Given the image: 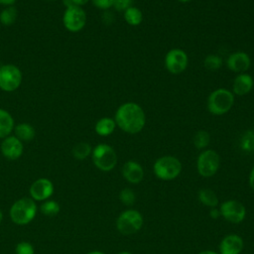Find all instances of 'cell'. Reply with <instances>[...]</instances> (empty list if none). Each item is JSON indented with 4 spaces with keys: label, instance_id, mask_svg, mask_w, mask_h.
Instances as JSON below:
<instances>
[{
    "label": "cell",
    "instance_id": "cell-1",
    "mask_svg": "<svg viewBox=\"0 0 254 254\" xmlns=\"http://www.w3.org/2000/svg\"><path fill=\"white\" fill-rule=\"evenodd\" d=\"M116 126L128 134H137L146 124V115L143 108L135 102L121 104L114 115Z\"/></svg>",
    "mask_w": 254,
    "mask_h": 254
},
{
    "label": "cell",
    "instance_id": "cell-2",
    "mask_svg": "<svg viewBox=\"0 0 254 254\" xmlns=\"http://www.w3.org/2000/svg\"><path fill=\"white\" fill-rule=\"evenodd\" d=\"M38 211L36 201L32 197H21L10 207L11 220L17 225H27L33 221Z\"/></svg>",
    "mask_w": 254,
    "mask_h": 254
},
{
    "label": "cell",
    "instance_id": "cell-3",
    "mask_svg": "<svg viewBox=\"0 0 254 254\" xmlns=\"http://www.w3.org/2000/svg\"><path fill=\"white\" fill-rule=\"evenodd\" d=\"M234 104V94L226 88H217L207 97L206 107L213 115H223L227 113Z\"/></svg>",
    "mask_w": 254,
    "mask_h": 254
},
{
    "label": "cell",
    "instance_id": "cell-4",
    "mask_svg": "<svg viewBox=\"0 0 254 254\" xmlns=\"http://www.w3.org/2000/svg\"><path fill=\"white\" fill-rule=\"evenodd\" d=\"M182 168V163L177 157L167 155L155 161L153 172L155 176L162 181H172L180 176Z\"/></svg>",
    "mask_w": 254,
    "mask_h": 254
},
{
    "label": "cell",
    "instance_id": "cell-5",
    "mask_svg": "<svg viewBox=\"0 0 254 254\" xmlns=\"http://www.w3.org/2000/svg\"><path fill=\"white\" fill-rule=\"evenodd\" d=\"M91 160L94 166L102 172H110L117 165V154L108 144L100 143L92 148Z\"/></svg>",
    "mask_w": 254,
    "mask_h": 254
},
{
    "label": "cell",
    "instance_id": "cell-6",
    "mask_svg": "<svg viewBox=\"0 0 254 254\" xmlns=\"http://www.w3.org/2000/svg\"><path fill=\"white\" fill-rule=\"evenodd\" d=\"M144 223L143 215L136 209L122 211L116 219V228L123 235H131L138 232Z\"/></svg>",
    "mask_w": 254,
    "mask_h": 254
},
{
    "label": "cell",
    "instance_id": "cell-7",
    "mask_svg": "<svg viewBox=\"0 0 254 254\" xmlns=\"http://www.w3.org/2000/svg\"><path fill=\"white\" fill-rule=\"evenodd\" d=\"M23 81L22 70L13 64L0 65V89L5 92L17 90Z\"/></svg>",
    "mask_w": 254,
    "mask_h": 254
},
{
    "label": "cell",
    "instance_id": "cell-8",
    "mask_svg": "<svg viewBox=\"0 0 254 254\" xmlns=\"http://www.w3.org/2000/svg\"><path fill=\"white\" fill-rule=\"evenodd\" d=\"M220 166L219 155L211 149L202 150L196 160V170L199 176L203 178L213 177Z\"/></svg>",
    "mask_w": 254,
    "mask_h": 254
},
{
    "label": "cell",
    "instance_id": "cell-9",
    "mask_svg": "<svg viewBox=\"0 0 254 254\" xmlns=\"http://www.w3.org/2000/svg\"><path fill=\"white\" fill-rule=\"evenodd\" d=\"M86 13L82 7L75 5L65 8L63 15L64 27L71 33H77L81 31L86 25Z\"/></svg>",
    "mask_w": 254,
    "mask_h": 254
},
{
    "label": "cell",
    "instance_id": "cell-10",
    "mask_svg": "<svg viewBox=\"0 0 254 254\" xmlns=\"http://www.w3.org/2000/svg\"><path fill=\"white\" fill-rule=\"evenodd\" d=\"M220 216L226 221L238 224L245 219L246 208L244 204L236 199H227L223 201L219 206Z\"/></svg>",
    "mask_w": 254,
    "mask_h": 254
},
{
    "label": "cell",
    "instance_id": "cell-11",
    "mask_svg": "<svg viewBox=\"0 0 254 254\" xmlns=\"http://www.w3.org/2000/svg\"><path fill=\"white\" fill-rule=\"evenodd\" d=\"M165 67L172 74L182 73L189 64V58L187 53L179 48L170 50L165 56Z\"/></svg>",
    "mask_w": 254,
    "mask_h": 254
},
{
    "label": "cell",
    "instance_id": "cell-12",
    "mask_svg": "<svg viewBox=\"0 0 254 254\" xmlns=\"http://www.w3.org/2000/svg\"><path fill=\"white\" fill-rule=\"evenodd\" d=\"M0 151L4 158L10 161L18 160L24 153V143L15 135H9L2 139Z\"/></svg>",
    "mask_w": 254,
    "mask_h": 254
},
{
    "label": "cell",
    "instance_id": "cell-13",
    "mask_svg": "<svg viewBox=\"0 0 254 254\" xmlns=\"http://www.w3.org/2000/svg\"><path fill=\"white\" fill-rule=\"evenodd\" d=\"M54 184L47 178H40L34 181L29 189L30 197L35 201H45L54 193Z\"/></svg>",
    "mask_w": 254,
    "mask_h": 254
},
{
    "label": "cell",
    "instance_id": "cell-14",
    "mask_svg": "<svg viewBox=\"0 0 254 254\" xmlns=\"http://www.w3.org/2000/svg\"><path fill=\"white\" fill-rule=\"evenodd\" d=\"M228 69L233 72L243 73L249 69L251 65L250 56L245 52H235L228 56L226 60Z\"/></svg>",
    "mask_w": 254,
    "mask_h": 254
},
{
    "label": "cell",
    "instance_id": "cell-15",
    "mask_svg": "<svg viewBox=\"0 0 254 254\" xmlns=\"http://www.w3.org/2000/svg\"><path fill=\"white\" fill-rule=\"evenodd\" d=\"M244 248V241L238 234L225 235L219 244V254H240Z\"/></svg>",
    "mask_w": 254,
    "mask_h": 254
},
{
    "label": "cell",
    "instance_id": "cell-16",
    "mask_svg": "<svg viewBox=\"0 0 254 254\" xmlns=\"http://www.w3.org/2000/svg\"><path fill=\"white\" fill-rule=\"evenodd\" d=\"M122 176L128 183L137 185L144 179L143 167L136 161H127L122 167Z\"/></svg>",
    "mask_w": 254,
    "mask_h": 254
},
{
    "label": "cell",
    "instance_id": "cell-17",
    "mask_svg": "<svg viewBox=\"0 0 254 254\" xmlns=\"http://www.w3.org/2000/svg\"><path fill=\"white\" fill-rule=\"evenodd\" d=\"M254 86V80L253 77L248 73H238L232 84V92L235 95L242 96L248 94Z\"/></svg>",
    "mask_w": 254,
    "mask_h": 254
},
{
    "label": "cell",
    "instance_id": "cell-18",
    "mask_svg": "<svg viewBox=\"0 0 254 254\" xmlns=\"http://www.w3.org/2000/svg\"><path fill=\"white\" fill-rule=\"evenodd\" d=\"M15 121L13 116L6 109L0 108V139L11 135L14 131Z\"/></svg>",
    "mask_w": 254,
    "mask_h": 254
},
{
    "label": "cell",
    "instance_id": "cell-19",
    "mask_svg": "<svg viewBox=\"0 0 254 254\" xmlns=\"http://www.w3.org/2000/svg\"><path fill=\"white\" fill-rule=\"evenodd\" d=\"M13 132L14 135L23 143L32 141L36 135L35 128L28 122H21L16 124Z\"/></svg>",
    "mask_w": 254,
    "mask_h": 254
},
{
    "label": "cell",
    "instance_id": "cell-20",
    "mask_svg": "<svg viewBox=\"0 0 254 254\" xmlns=\"http://www.w3.org/2000/svg\"><path fill=\"white\" fill-rule=\"evenodd\" d=\"M116 128V123L113 118L102 117L94 125L95 133L101 137H106L111 135Z\"/></svg>",
    "mask_w": 254,
    "mask_h": 254
},
{
    "label": "cell",
    "instance_id": "cell-21",
    "mask_svg": "<svg viewBox=\"0 0 254 254\" xmlns=\"http://www.w3.org/2000/svg\"><path fill=\"white\" fill-rule=\"evenodd\" d=\"M197 198L198 200L205 206H208L210 208L212 207H217L219 203V199L217 194L210 189H201L199 190L197 193Z\"/></svg>",
    "mask_w": 254,
    "mask_h": 254
},
{
    "label": "cell",
    "instance_id": "cell-22",
    "mask_svg": "<svg viewBox=\"0 0 254 254\" xmlns=\"http://www.w3.org/2000/svg\"><path fill=\"white\" fill-rule=\"evenodd\" d=\"M91 152H92V147L90 146L89 143H86V142L76 143L71 149V155L75 160H78V161H83L89 156H91Z\"/></svg>",
    "mask_w": 254,
    "mask_h": 254
},
{
    "label": "cell",
    "instance_id": "cell-23",
    "mask_svg": "<svg viewBox=\"0 0 254 254\" xmlns=\"http://www.w3.org/2000/svg\"><path fill=\"white\" fill-rule=\"evenodd\" d=\"M123 17L126 23L130 26H138L143 21V14L137 7L131 6L123 12Z\"/></svg>",
    "mask_w": 254,
    "mask_h": 254
},
{
    "label": "cell",
    "instance_id": "cell-24",
    "mask_svg": "<svg viewBox=\"0 0 254 254\" xmlns=\"http://www.w3.org/2000/svg\"><path fill=\"white\" fill-rule=\"evenodd\" d=\"M17 17L18 11L14 5L4 7L0 12V23L4 26H11L16 22Z\"/></svg>",
    "mask_w": 254,
    "mask_h": 254
},
{
    "label": "cell",
    "instance_id": "cell-25",
    "mask_svg": "<svg viewBox=\"0 0 254 254\" xmlns=\"http://www.w3.org/2000/svg\"><path fill=\"white\" fill-rule=\"evenodd\" d=\"M61 210L60 203L53 199H47L43 201L40 206V211L46 216H56Z\"/></svg>",
    "mask_w": 254,
    "mask_h": 254
},
{
    "label": "cell",
    "instance_id": "cell-26",
    "mask_svg": "<svg viewBox=\"0 0 254 254\" xmlns=\"http://www.w3.org/2000/svg\"><path fill=\"white\" fill-rule=\"evenodd\" d=\"M210 143V135L205 130L197 131L193 136V145L198 150H205Z\"/></svg>",
    "mask_w": 254,
    "mask_h": 254
},
{
    "label": "cell",
    "instance_id": "cell-27",
    "mask_svg": "<svg viewBox=\"0 0 254 254\" xmlns=\"http://www.w3.org/2000/svg\"><path fill=\"white\" fill-rule=\"evenodd\" d=\"M239 146L245 152H254V130H247L241 135Z\"/></svg>",
    "mask_w": 254,
    "mask_h": 254
},
{
    "label": "cell",
    "instance_id": "cell-28",
    "mask_svg": "<svg viewBox=\"0 0 254 254\" xmlns=\"http://www.w3.org/2000/svg\"><path fill=\"white\" fill-rule=\"evenodd\" d=\"M222 58L218 55L210 54L203 60V66L208 70H217L222 66Z\"/></svg>",
    "mask_w": 254,
    "mask_h": 254
},
{
    "label": "cell",
    "instance_id": "cell-29",
    "mask_svg": "<svg viewBox=\"0 0 254 254\" xmlns=\"http://www.w3.org/2000/svg\"><path fill=\"white\" fill-rule=\"evenodd\" d=\"M119 200L126 206H131L135 203L136 194L130 188H124L119 192Z\"/></svg>",
    "mask_w": 254,
    "mask_h": 254
},
{
    "label": "cell",
    "instance_id": "cell-30",
    "mask_svg": "<svg viewBox=\"0 0 254 254\" xmlns=\"http://www.w3.org/2000/svg\"><path fill=\"white\" fill-rule=\"evenodd\" d=\"M34 246L28 241H21L15 247V254H34Z\"/></svg>",
    "mask_w": 254,
    "mask_h": 254
},
{
    "label": "cell",
    "instance_id": "cell-31",
    "mask_svg": "<svg viewBox=\"0 0 254 254\" xmlns=\"http://www.w3.org/2000/svg\"><path fill=\"white\" fill-rule=\"evenodd\" d=\"M133 0H113L112 7L119 12H124L126 9L132 6Z\"/></svg>",
    "mask_w": 254,
    "mask_h": 254
},
{
    "label": "cell",
    "instance_id": "cell-32",
    "mask_svg": "<svg viewBox=\"0 0 254 254\" xmlns=\"http://www.w3.org/2000/svg\"><path fill=\"white\" fill-rule=\"evenodd\" d=\"M93 6L100 10H107L112 7L113 0H90Z\"/></svg>",
    "mask_w": 254,
    "mask_h": 254
},
{
    "label": "cell",
    "instance_id": "cell-33",
    "mask_svg": "<svg viewBox=\"0 0 254 254\" xmlns=\"http://www.w3.org/2000/svg\"><path fill=\"white\" fill-rule=\"evenodd\" d=\"M209 216L213 219H216L220 216V211H219V208L217 207H212L210 208V211H209Z\"/></svg>",
    "mask_w": 254,
    "mask_h": 254
},
{
    "label": "cell",
    "instance_id": "cell-34",
    "mask_svg": "<svg viewBox=\"0 0 254 254\" xmlns=\"http://www.w3.org/2000/svg\"><path fill=\"white\" fill-rule=\"evenodd\" d=\"M249 186L254 190V166L249 174Z\"/></svg>",
    "mask_w": 254,
    "mask_h": 254
},
{
    "label": "cell",
    "instance_id": "cell-35",
    "mask_svg": "<svg viewBox=\"0 0 254 254\" xmlns=\"http://www.w3.org/2000/svg\"><path fill=\"white\" fill-rule=\"evenodd\" d=\"M17 0H0V5L7 7V6H13L16 3Z\"/></svg>",
    "mask_w": 254,
    "mask_h": 254
},
{
    "label": "cell",
    "instance_id": "cell-36",
    "mask_svg": "<svg viewBox=\"0 0 254 254\" xmlns=\"http://www.w3.org/2000/svg\"><path fill=\"white\" fill-rule=\"evenodd\" d=\"M88 1H89V0H71L72 4L75 5V6H78V7L84 6L85 4L88 3Z\"/></svg>",
    "mask_w": 254,
    "mask_h": 254
},
{
    "label": "cell",
    "instance_id": "cell-37",
    "mask_svg": "<svg viewBox=\"0 0 254 254\" xmlns=\"http://www.w3.org/2000/svg\"><path fill=\"white\" fill-rule=\"evenodd\" d=\"M197 254H219V253H217L216 251H213V250H203V251L198 252Z\"/></svg>",
    "mask_w": 254,
    "mask_h": 254
},
{
    "label": "cell",
    "instance_id": "cell-38",
    "mask_svg": "<svg viewBox=\"0 0 254 254\" xmlns=\"http://www.w3.org/2000/svg\"><path fill=\"white\" fill-rule=\"evenodd\" d=\"M86 254H105L104 252H101V251H97V250H94V251H90Z\"/></svg>",
    "mask_w": 254,
    "mask_h": 254
},
{
    "label": "cell",
    "instance_id": "cell-39",
    "mask_svg": "<svg viewBox=\"0 0 254 254\" xmlns=\"http://www.w3.org/2000/svg\"><path fill=\"white\" fill-rule=\"evenodd\" d=\"M117 254H132V253L129 252V251H121V252H119Z\"/></svg>",
    "mask_w": 254,
    "mask_h": 254
},
{
    "label": "cell",
    "instance_id": "cell-40",
    "mask_svg": "<svg viewBox=\"0 0 254 254\" xmlns=\"http://www.w3.org/2000/svg\"><path fill=\"white\" fill-rule=\"evenodd\" d=\"M177 1H179V2H181V3H188V2H190V1H191V0H177Z\"/></svg>",
    "mask_w": 254,
    "mask_h": 254
},
{
    "label": "cell",
    "instance_id": "cell-41",
    "mask_svg": "<svg viewBox=\"0 0 254 254\" xmlns=\"http://www.w3.org/2000/svg\"><path fill=\"white\" fill-rule=\"evenodd\" d=\"M2 219H3V212H2V210L0 209V223H1Z\"/></svg>",
    "mask_w": 254,
    "mask_h": 254
},
{
    "label": "cell",
    "instance_id": "cell-42",
    "mask_svg": "<svg viewBox=\"0 0 254 254\" xmlns=\"http://www.w3.org/2000/svg\"><path fill=\"white\" fill-rule=\"evenodd\" d=\"M48 1H55V0H48Z\"/></svg>",
    "mask_w": 254,
    "mask_h": 254
}]
</instances>
